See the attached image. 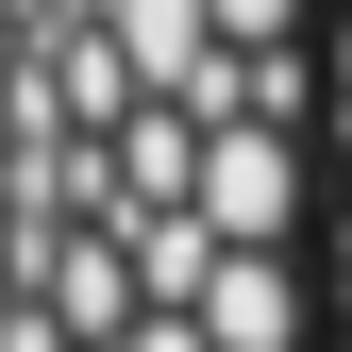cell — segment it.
Listing matches in <instances>:
<instances>
[{
  "label": "cell",
  "instance_id": "1",
  "mask_svg": "<svg viewBox=\"0 0 352 352\" xmlns=\"http://www.w3.org/2000/svg\"><path fill=\"white\" fill-rule=\"evenodd\" d=\"M319 352H352V0H319Z\"/></svg>",
  "mask_w": 352,
  "mask_h": 352
}]
</instances>
